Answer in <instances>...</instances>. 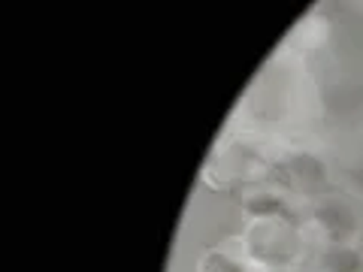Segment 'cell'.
I'll list each match as a JSON object with an SVG mask.
<instances>
[{
    "label": "cell",
    "instance_id": "cell-1",
    "mask_svg": "<svg viewBox=\"0 0 363 272\" xmlns=\"http://www.w3.org/2000/svg\"><path fill=\"white\" fill-rule=\"evenodd\" d=\"M300 236L306 242H312V236H315V242H321L324 248L327 245H357L360 218H357V212L351 209L345 200L321 197L315 203L312 218L306 221Z\"/></svg>",
    "mask_w": 363,
    "mask_h": 272
},
{
    "label": "cell",
    "instance_id": "cell-2",
    "mask_svg": "<svg viewBox=\"0 0 363 272\" xmlns=\"http://www.w3.org/2000/svg\"><path fill=\"white\" fill-rule=\"evenodd\" d=\"M288 176L300 191H306V194H321V191L330 185V169H327V164L309 152H300V154L291 157Z\"/></svg>",
    "mask_w": 363,
    "mask_h": 272
},
{
    "label": "cell",
    "instance_id": "cell-3",
    "mask_svg": "<svg viewBox=\"0 0 363 272\" xmlns=\"http://www.w3.org/2000/svg\"><path fill=\"white\" fill-rule=\"evenodd\" d=\"M240 206L248 215V221H269L285 215L288 200L276 188H248L240 194Z\"/></svg>",
    "mask_w": 363,
    "mask_h": 272
},
{
    "label": "cell",
    "instance_id": "cell-4",
    "mask_svg": "<svg viewBox=\"0 0 363 272\" xmlns=\"http://www.w3.org/2000/svg\"><path fill=\"white\" fill-rule=\"evenodd\" d=\"M321 272H363V251L357 245H327L321 251Z\"/></svg>",
    "mask_w": 363,
    "mask_h": 272
},
{
    "label": "cell",
    "instance_id": "cell-5",
    "mask_svg": "<svg viewBox=\"0 0 363 272\" xmlns=\"http://www.w3.org/2000/svg\"><path fill=\"white\" fill-rule=\"evenodd\" d=\"M342 181H345V188L351 191V194L363 197V164H354V166H348L345 173H342Z\"/></svg>",
    "mask_w": 363,
    "mask_h": 272
}]
</instances>
